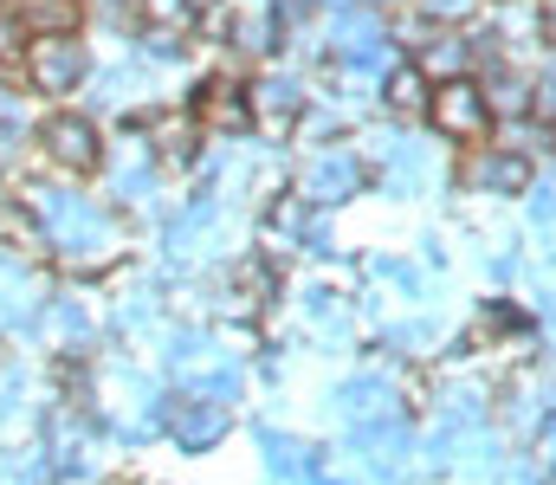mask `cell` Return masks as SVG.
Returning <instances> with one entry per match:
<instances>
[{
  "instance_id": "obj_5",
  "label": "cell",
  "mask_w": 556,
  "mask_h": 485,
  "mask_svg": "<svg viewBox=\"0 0 556 485\" xmlns=\"http://www.w3.org/2000/svg\"><path fill=\"white\" fill-rule=\"evenodd\" d=\"M39 330H46V343L72 362H85L91 356V343H98V318H91V305L85 298H46V311H39Z\"/></svg>"
},
{
  "instance_id": "obj_15",
  "label": "cell",
  "mask_w": 556,
  "mask_h": 485,
  "mask_svg": "<svg viewBox=\"0 0 556 485\" xmlns=\"http://www.w3.org/2000/svg\"><path fill=\"white\" fill-rule=\"evenodd\" d=\"M420 7L433 13V26H459V20L479 13V0H420Z\"/></svg>"
},
{
  "instance_id": "obj_7",
  "label": "cell",
  "mask_w": 556,
  "mask_h": 485,
  "mask_svg": "<svg viewBox=\"0 0 556 485\" xmlns=\"http://www.w3.org/2000/svg\"><path fill=\"white\" fill-rule=\"evenodd\" d=\"M39 311H46L39 279L20 266V253H7V246H0V330H7V323H33Z\"/></svg>"
},
{
  "instance_id": "obj_11",
  "label": "cell",
  "mask_w": 556,
  "mask_h": 485,
  "mask_svg": "<svg viewBox=\"0 0 556 485\" xmlns=\"http://www.w3.org/2000/svg\"><path fill=\"white\" fill-rule=\"evenodd\" d=\"M472 181H479L485 194H525V188H531V162L511 156V150H505V156H479L472 162Z\"/></svg>"
},
{
  "instance_id": "obj_2",
  "label": "cell",
  "mask_w": 556,
  "mask_h": 485,
  "mask_svg": "<svg viewBox=\"0 0 556 485\" xmlns=\"http://www.w3.org/2000/svg\"><path fill=\"white\" fill-rule=\"evenodd\" d=\"M427 117L446 143H479L492 130V104H485L479 78H440L433 98H427Z\"/></svg>"
},
{
  "instance_id": "obj_9",
  "label": "cell",
  "mask_w": 556,
  "mask_h": 485,
  "mask_svg": "<svg viewBox=\"0 0 556 485\" xmlns=\"http://www.w3.org/2000/svg\"><path fill=\"white\" fill-rule=\"evenodd\" d=\"M247 104H253V124H260V130H291L298 111H304V91L285 85V78H260V85L247 91Z\"/></svg>"
},
{
  "instance_id": "obj_17",
  "label": "cell",
  "mask_w": 556,
  "mask_h": 485,
  "mask_svg": "<svg viewBox=\"0 0 556 485\" xmlns=\"http://www.w3.org/2000/svg\"><path fill=\"white\" fill-rule=\"evenodd\" d=\"M538 26H544V39L556 46V0H544V7H538Z\"/></svg>"
},
{
  "instance_id": "obj_12",
  "label": "cell",
  "mask_w": 556,
  "mask_h": 485,
  "mask_svg": "<svg viewBox=\"0 0 556 485\" xmlns=\"http://www.w3.org/2000/svg\"><path fill=\"white\" fill-rule=\"evenodd\" d=\"M0 485H52L46 447H39V441H33V447H7V454H0Z\"/></svg>"
},
{
  "instance_id": "obj_1",
  "label": "cell",
  "mask_w": 556,
  "mask_h": 485,
  "mask_svg": "<svg viewBox=\"0 0 556 485\" xmlns=\"http://www.w3.org/2000/svg\"><path fill=\"white\" fill-rule=\"evenodd\" d=\"M227 427H233V408L214 401V395L194 388V382H181V388L162 401V434H168L181 454H214V447L227 441Z\"/></svg>"
},
{
  "instance_id": "obj_14",
  "label": "cell",
  "mask_w": 556,
  "mask_h": 485,
  "mask_svg": "<svg viewBox=\"0 0 556 485\" xmlns=\"http://www.w3.org/2000/svg\"><path fill=\"white\" fill-rule=\"evenodd\" d=\"M20 395H26V375H20L13 362H0V427L20 414Z\"/></svg>"
},
{
  "instance_id": "obj_3",
  "label": "cell",
  "mask_w": 556,
  "mask_h": 485,
  "mask_svg": "<svg viewBox=\"0 0 556 485\" xmlns=\"http://www.w3.org/2000/svg\"><path fill=\"white\" fill-rule=\"evenodd\" d=\"M39 150H46L52 168H65V175H91V168L104 162L98 124H91V117H78V111H52V117L39 124Z\"/></svg>"
},
{
  "instance_id": "obj_6",
  "label": "cell",
  "mask_w": 556,
  "mask_h": 485,
  "mask_svg": "<svg viewBox=\"0 0 556 485\" xmlns=\"http://www.w3.org/2000/svg\"><path fill=\"white\" fill-rule=\"evenodd\" d=\"M260 447H266V473L278 485H324V454L311 447V441H298V434H260Z\"/></svg>"
},
{
  "instance_id": "obj_16",
  "label": "cell",
  "mask_w": 556,
  "mask_h": 485,
  "mask_svg": "<svg viewBox=\"0 0 556 485\" xmlns=\"http://www.w3.org/2000/svg\"><path fill=\"white\" fill-rule=\"evenodd\" d=\"M492 485H544V467H538V460H505V467L492 473Z\"/></svg>"
},
{
  "instance_id": "obj_4",
  "label": "cell",
  "mask_w": 556,
  "mask_h": 485,
  "mask_svg": "<svg viewBox=\"0 0 556 485\" xmlns=\"http://www.w3.org/2000/svg\"><path fill=\"white\" fill-rule=\"evenodd\" d=\"M85 78V46L78 39H33L26 46V85L59 98V91H78Z\"/></svg>"
},
{
  "instance_id": "obj_13",
  "label": "cell",
  "mask_w": 556,
  "mask_h": 485,
  "mask_svg": "<svg viewBox=\"0 0 556 485\" xmlns=\"http://www.w3.org/2000/svg\"><path fill=\"white\" fill-rule=\"evenodd\" d=\"M382 91H389V111H402V117L427 111V98H433V91H427V78H420V65H395Z\"/></svg>"
},
{
  "instance_id": "obj_10",
  "label": "cell",
  "mask_w": 556,
  "mask_h": 485,
  "mask_svg": "<svg viewBox=\"0 0 556 485\" xmlns=\"http://www.w3.org/2000/svg\"><path fill=\"white\" fill-rule=\"evenodd\" d=\"M201 124H207V130H247V124H253L247 91H240V85H207V91H201Z\"/></svg>"
},
{
  "instance_id": "obj_8",
  "label": "cell",
  "mask_w": 556,
  "mask_h": 485,
  "mask_svg": "<svg viewBox=\"0 0 556 485\" xmlns=\"http://www.w3.org/2000/svg\"><path fill=\"white\" fill-rule=\"evenodd\" d=\"M13 13L33 39H72L85 20V0H13Z\"/></svg>"
},
{
  "instance_id": "obj_18",
  "label": "cell",
  "mask_w": 556,
  "mask_h": 485,
  "mask_svg": "<svg viewBox=\"0 0 556 485\" xmlns=\"http://www.w3.org/2000/svg\"><path fill=\"white\" fill-rule=\"evenodd\" d=\"M0 362H7V349H0Z\"/></svg>"
}]
</instances>
